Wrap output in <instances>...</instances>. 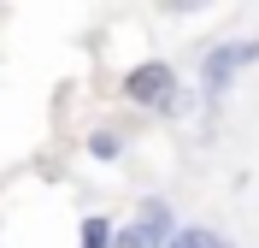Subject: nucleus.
I'll return each mask as SVG.
<instances>
[{"label":"nucleus","mask_w":259,"mask_h":248,"mask_svg":"<svg viewBox=\"0 0 259 248\" xmlns=\"http://www.w3.org/2000/svg\"><path fill=\"white\" fill-rule=\"evenodd\" d=\"M118 95H124V107H136L147 118H183V113H194V95L200 89H189L171 59H136L118 77Z\"/></svg>","instance_id":"f257e3e1"},{"label":"nucleus","mask_w":259,"mask_h":248,"mask_svg":"<svg viewBox=\"0 0 259 248\" xmlns=\"http://www.w3.org/2000/svg\"><path fill=\"white\" fill-rule=\"evenodd\" d=\"M247 65H259V36H230V42H212V48L200 53V107H206V113H218V107H224V95L236 89V77H242Z\"/></svg>","instance_id":"f03ea898"},{"label":"nucleus","mask_w":259,"mask_h":248,"mask_svg":"<svg viewBox=\"0 0 259 248\" xmlns=\"http://www.w3.org/2000/svg\"><path fill=\"white\" fill-rule=\"evenodd\" d=\"M177 207L165 195H142L136 201V219H124L118 225V248H171V236H177Z\"/></svg>","instance_id":"7ed1b4c3"},{"label":"nucleus","mask_w":259,"mask_h":248,"mask_svg":"<svg viewBox=\"0 0 259 248\" xmlns=\"http://www.w3.org/2000/svg\"><path fill=\"white\" fill-rule=\"evenodd\" d=\"M82 148H89V160L118 165V160L130 154V130H124V124H95V130L82 136Z\"/></svg>","instance_id":"20e7f679"},{"label":"nucleus","mask_w":259,"mask_h":248,"mask_svg":"<svg viewBox=\"0 0 259 248\" xmlns=\"http://www.w3.org/2000/svg\"><path fill=\"white\" fill-rule=\"evenodd\" d=\"M77 248H118V225L106 213H82L77 225Z\"/></svg>","instance_id":"39448f33"},{"label":"nucleus","mask_w":259,"mask_h":248,"mask_svg":"<svg viewBox=\"0 0 259 248\" xmlns=\"http://www.w3.org/2000/svg\"><path fill=\"white\" fill-rule=\"evenodd\" d=\"M212 236H218L212 225H183V231L171 236V248H212Z\"/></svg>","instance_id":"423d86ee"},{"label":"nucleus","mask_w":259,"mask_h":248,"mask_svg":"<svg viewBox=\"0 0 259 248\" xmlns=\"http://www.w3.org/2000/svg\"><path fill=\"white\" fill-rule=\"evenodd\" d=\"M212 248H236V242H230V236H224V231H218V236H212Z\"/></svg>","instance_id":"0eeeda50"}]
</instances>
